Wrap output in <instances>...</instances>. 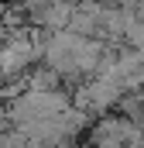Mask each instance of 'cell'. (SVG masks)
Returning a JSON list of instances; mask_svg holds the SVG:
<instances>
[{
	"label": "cell",
	"mask_w": 144,
	"mask_h": 148,
	"mask_svg": "<svg viewBox=\"0 0 144 148\" xmlns=\"http://www.w3.org/2000/svg\"><path fill=\"white\" fill-rule=\"evenodd\" d=\"M3 38H7V24L0 21V45H3Z\"/></svg>",
	"instance_id": "3"
},
{
	"label": "cell",
	"mask_w": 144,
	"mask_h": 148,
	"mask_svg": "<svg viewBox=\"0 0 144 148\" xmlns=\"http://www.w3.org/2000/svg\"><path fill=\"white\" fill-rule=\"evenodd\" d=\"M117 97H120V86L107 79V76H100V79H93V83H86L82 90H79V110H107L117 103Z\"/></svg>",
	"instance_id": "2"
},
{
	"label": "cell",
	"mask_w": 144,
	"mask_h": 148,
	"mask_svg": "<svg viewBox=\"0 0 144 148\" xmlns=\"http://www.w3.org/2000/svg\"><path fill=\"white\" fill-rule=\"evenodd\" d=\"M41 52V45L31 38H14V41H3L0 45V76L3 79H14L24 66H31Z\"/></svg>",
	"instance_id": "1"
}]
</instances>
